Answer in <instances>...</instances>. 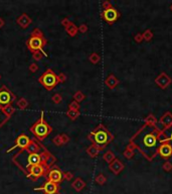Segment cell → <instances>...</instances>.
I'll use <instances>...</instances> for the list:
<instances>
[{
	"instance_id": "1",
	"label": "cell",
	"mask_w": 172,
	"mask_h": 194,
	"mask_svg": "<svg viewBox=\"0 0 172 194\" xmlns=\"http://www.w3.org/2000/svg\"><path fill=\"white\" fill-rule=\"evenodd\" d=\"M158 132H159L154 126L145 124L131 138V144L137 148L149 161L153 160V158L158 154V148L160 144Z\"/></svg>"
},
{
	"instance_id": "2",
	"label": "cell",
	"mask_w": 172,
	"mask_h": 194,
	"mask_svg": "<svg viewBox=\"0 0 172 194\" xmlns=\"http://www.w3.org/2000/svg\"><path fill=\"white\" fill-rule=\"evenodd\" d=\"M12 161L25 175H27L31 167L41 164L40 154L31 153L26 149L20 150L19 152H17L12 157Z\"/></svg>"
},
{
	"instance_id": "3",
	"label": "cell",
	"mask_w": 172,
	"mask_h": 194,
	"mask_svg": "<svg viewBox=\"0 0 172 194\" xmlns=\"http://www.w3.org/2000/svg\"><path fill=\"white\" fill-rule=\"evenodd\" d=\"M88 138L93 142V144L104 150L114 140V136L106 128L104 124L100 123L93 132L88 134Z\"/></svg>"
},
{
	"instance_id": "4",
	"label": "cell",
	"mask_w": 172,
	"mask_h": 194,
	"mask_svg": "<svg viewBox=\"0 0 172 194\" xmlns=\"http://www.w3.org/2000/svg\"><path fill=\"white\" fill-rule=\"evenodd\" d=\"M30 132L35 136L38 140H43L48 134L52 132V128L45 121L43 111L40 112V118L30 128Z\"/></svg>"
},
{
	"instance_id": "5",
	"label": "cell",
	"mask_w": 172,
	"mask_h": 194,
	"mask_svg": "<svg viewBox=\"0 0 172 194\" xmlns=\"http://www.w3.org/2000/svg\"><path fill=\"white\" fill-rule=\"evenodd\" d=\"M38 82L41 83L47 90H52V89L60 83L58 82V77H57V75L55 74L51 69L46 70L39 77Z\"/></svg>"
},
{
	"instance_id": "6",
	"label": "cell",
	"mask_w": 172,
	"mask_h": 194,
	"mask_svg": "<svg viewBox=\"0 0 172 194\" xmlns=\"http://www.w3.org/2000/svg\"><path fill=\"white\" fill-rule=\"evenodd\" d=\"M46 39H44V37H30V39L26 41V45L28 47V50L30 52H39L42 53L44 56H47L46 53L43 52V47L46 45Z\"/></svg>"
},
{
	"instance_id": "7",
	"label": "cell",
	"mask_w": 172,
	"mask_h": 194,
	"mask_svg": "<svg viewBox=\"0 0 172 194\" xmlns=\"http://www.w3.org/2000/svg\"><path fill=\"white\" fill-rule=\"evenodd\" d=\"M14 100H16V96L9 90L8 87L5 85L0 87V107L3 108L5 106L11 105Z\"/></svg>"
},
{
	"instance_id": "8",
	"label": "cell",
	"mask_w": 172,
	"mask_h": 194,
	"mask_svg": "<svg viewBox=\"0 0 172 194\" xmlns=\"http://www.w3.org/2000/svg\"><path fill=\"white\" fill-rule=\"evenodd\" d=\"M46 173H47V170L45 169L44 166L39 164V165H35L29 169L26 177L29 178L30 180H32V181H36L38 178L42 177V176L45 177V176H46Z\"/></svg>"
},
{
	"instance_id": "9",
	"label": "cell",
	"mask_w": 172,
	"mask_h": 194,
	"mask_svg": "<svg viewBox=\"0 0 172 194\" xmlns=\"http://www.w3.org/2000/svg\"><path fill=\"white\" fill-rule=\"evenodd\" d=\"M102 18L106 21L109 24H113L116 20H118L120 17V12L115 8V7H111L108 9H104L102 12Z\"/></svg>"
},
{
	"instance_id": "10",
	"label": "cell",
	"mask_w": 172,
	"mask_h": 194,
	"mask_svg": "<svg viewBox=\"0 0 172 194\" xmlns=\"http://www.w3.org/2000/svg\"><path fill=\"white\" fill-rule=\"evenodd\" d=\"M45 178L47 179V181H50V182H53V183L60 184V182L62 181V179H64V176H62V172L60 171V168L51 167L50 169L47 171Z\"/></svg>"
},
{
	"instance_id": "11",
	"label": "cell",
	"mask_w": 172,
	"mask_h": 194,
	"mask_svg": "<svg viewBox=\"0 0 172 194\" xmlns=\"http://www.w3.org/2000/svg\"><path fill=\"white\" fill-rule=\"evenodd\" d=\"M170 125H172V113L170 111H167L160 117V119L158 120V122L155 124L154 128L158 132H161V130L169 128Z\"/></svg>"
},
{
	"instance_id": "12",
	"label": "cell",
	"mask_w": 172,
	"mask_h": 194,
	"mask_svg": "<svg viewBox=\"0 0 172 194\" xmlns=\"http://www.w3.org/2000/svg\"><path fill=\"white\" fill-rule=\"evenodd\" d=\"M30 142H31V138H29L28 136H26V134H19V136L16 138V140H15V144L12 148L7 150V153H10L11 151H13V150L16 149V148H19V149H21V150L27 149V147L29 146Z\"/></svg>"
},
{
	"instance_id": "13",
	"label": "cell",
	"mask_w": 172,
	"mask_h": 194,
	"mask_svg": "<svg viewBox=\"0 0 172 194\" xmlns=\"http://www.w3.org/2000/svg\"><path fill=\"white\" fill-rule=\"evenodd\" d=\"M58 189H60L58 184L53 183V182H50V181H46L42 186L34 188L35 191L41 190V191H43L45 194H56L58 193Z\"/></svg>"
},
{
	"instance_id": "14",
	"label": "cell",
	"mask_w": 172,
	"mask_h": 194,
	"mask_svg": "<svg viewBox=\"0 0 172 194\" xmlns=\"http://www.w3.org/2000/svg\"><path fill=\"white\" fill-rule=\"evenodd\" d=\"M172 80L165 72H161L157 77L155 78V83L157 86H159L162 90H165L170 84H171Z\"/></svg>"
},
{
	"instance_id": "15",
	"label": "cell",
	"mask_w": 172,
	"mask_h": 194,
	"mask_svg": "<svg viewBox=\"0 0 172 194\" xmlns=\"http://www.w3.org/2000/svg\"><path fill=\"white\" fill-rule=\"evenodd\" d=\"M158 154H159L160 157H162L163 159H169L170 157H172L171 144H169L168 142H160L159 148H158Z\"/></svg>"
},
{
	"instance_id": "16",
	"label": "cell",
	"mask_w": 172,
	"mask_h": 194,
	"mask_svg": "<svg viewBox=\"0 0 172 194\" xmlns=\"http://www.w3.org/2000/svg\"><path fill=\"white\" fill-rule=\"evenodd\" d=\"M158 138H159L160 142H168L169 140V142H171L172 146V125H170L169 128L158 132Z\"/></svg>"
},
{
	"instance_id": "17",
	"label": "cell",
	"mask_w": 172,
	"mask_h": 194,
	"mask_svg": "<svg viewBox=\"0 0 172 194\" xmlns=\"http://www.w3.org/2000/svg\"><path fill=\"white\" fill-rule=\"evenodd\" d=\"M124 168H125V165H124L119 159H115L114 161L109 164V169H110L115 175H119L124 170Z\"/></svg>"
},
{
	"instance_id": "18",
	"label": "cell",
	"mask_w": 172,
	"mask_h": 194,
	"mask_svg": "<svg viewBox=\"0 0 172 194\" xmlns=\"http://www.w3.org/2000/svg\"><path fill=\"white\" fill-rule=\"evenodd\" d=\"M16 22L21 28H27V27L30 25V23L32 22V19L29 17L28 14L23 13V14H21L20 16L16 19Z\"/></svg>"
},
{
	"instance_id": "19",
	"label": "cell",
	"mask_w": 172,
	"mask_h": 194,
	"mask_svg": "<svg viewBox=\"0 0 172 194\" xmlns=\"http://www.w3.org/2000/svg\"><path fill=\"white\" fill-rule=\"evenodd\" d=\"M42 149H43V144H40V142H37L36 140H31L30 144H29V146L27 147L26 150H28L31 153L40 154Z\"/></svg>"
},
{
	"instance_id": "20",
	"label": "cell",
	"mask_w": 172,
	"mask_h": 194,
	"mask_svg": "<svg viewBox=\"0 0 172 194\" xmlns=\"http://www.w3.org/2000/svg\"><path fill=\"white\" fill-rule=\"evenodd\" d=\"M101 151H102V149H100L99 147H97L96 144H91L90 147L87 148V150H86L87 154H88V155L90 156L91 158L98 157Z\"/></svg>"
},
{
	"instance_id": "21",
	"label": "cell",
	"mask_w": 172,
	"mask_h": 194,
	"mask_svg": "<svg viewBox=\"0 0 172 194\" xmlns=\"http://www.w3.org/2000/svg\"><path fill=\"white\" fill-rule=\"evenodd\" d=\"M105 83H106V85L110 89H114L115 87H117V85L119 84V80H118V79L116 78V77H115L113 74H111V75H109V76L107 77Z\"/></svg>"
},
{
	"instance_id": "22",
	"label": "cell",
	"mask_w": 172,
	"mask_h": 194,
	"mask_svg": "<svg viewBox=\"0 0 172 194\" xmlns=\"http://www.w3.org/2000/svg\"><path fill=\"white\" fill-rule=\"evenodd\" d=\"M72 186L75 190H77V191H81V190H83L85 187H86V182H85L83 179H81V178H77V179L73 182Z\"/></svg>"
},
{
	"instance_id": "23",
	"label": "cell",
	"mask_w": 172,
	"mask_h": 194,
	"mask_svg": "<svg viewBox=\"0 0 172 194\" xmlns=\"http://www.w3.org/2000/svg\"><path fill=\"white\" fill-rule=\"evenodd\" d=\"M66 31L68 33V35H70V37H76L79 29H78V26H77L75 23L72 22L69 26L66 27Z\"/></svg>"
},
{
	"instance_id": "24",
	"label": "cell",
	"mask_w": 172,
	"mask_h": 194,
	"mask_svg": "<svg viewBox=\"0 0 172 194\" xmlns=\"http://www.w3.org/2000/svg\"><path fill=\"white\" fill-rule=\"evenodd\" d=\"M103 159H104L105 162L110 164L111 162H113L115 159H116V157H115V154L113 153L112 151H107L106 153L104 154V156H103Z\"/></svg>"
},
{
	"instance_id": "25",
	"label": "cell",
	"mask_w": 172,
	"mask_h": 194,
	"mask_svg": "<svg viewBox=\"0 0 172 194\" xmlns=\"http://www.w3.org/2000/svg\"><path fill=\"white\" fill-rule=\"evenodd\" d=\"M9 118H10V116H8L7 114H5L4 112H3L2 108L0 107V128H2V126L4 125L7 121H8Z\"/></svg>"
},
{
	"instance_id": "26",
	"label": "cell",
	"mask_w": 172,
	"mask_h": 194,
	"mask_svg": "<svg viewBox=\"0 0 172 194\" xmlns=\"http://www.w3.org/2000/svg\"><path fill=\"white\" fill-rule=\"evenodd\" d=\"M67 115H68L72 120H76L77 118L80 116V111H79V110L69 109L68 111H67Z\"/></svg>"
},
{
	"instance_id": "27",
	"label": "cell",
	"mask_w": 172,
	"mask_h": 194,
	"mask_svg": "<svg viewBox=\"0 0 172 194\" xmlns=\"http://www.w3.org/2000/svg\"><path fill=\"white\" fill-rule=\"evenodd\" d=\"M16 105L20 109H24V108H26L28 106V101L25 98H19L16 101Z\"/></svg>"
},
{
	"instance_id": "28",
	"label": "cell",
	"mask_w": 172,
	"mask_h": 194,
	"mask_svg": "<svg viewBox=\"0 0 172 194\" xmlns=\"http://www.w3.org/2000/svg\"><path fill=\"white\" fill-rule=\"evenodd\" d=\"M145 121H146V124L151 126H155V124L157 123V120H156L155 116H154L153 114H149V116H147V117L145 118Z\"/></svg>"
},
{
	"instance_id": "29",
	"label": "cell",
	"mask_w": 172,
	"mask_h": 194,
	"mask_svg": "<svg viewBox=\"0 0 172 194\" xmlns=\"http://www.w3.org/2000/svg\"><path fill=\"white\" fill-rule=\"evenodd\" d=\"M89 60H90L91 63L96 65L101 61V57H100V55L97 54V53H93V54H91V56L89 57Z\"/></svg>"
},
{
	"instance_id": "30",
	"label": "cell",
	"mask_w": 172,
	"mask_h": 194,
	"mask_svg": "<svg viewBox=\"0 0 172 194\" xmlns=\"http://www.w3.org/2000/svg\"><path fill=\"white\" fill-rule=\"evenodd\" d=\"M86 98V96H85V94L83 92H81V91H77L76 93H75L74 95V99L75 101H77L78 103H80V102H82L83 100Z\"/></svg>"
},
{
	"instance_id": "31",
	"label": "cell",
	"mask_w": 172,
	"mask_h": 194,
	"mask_svg": "<svg viewBox=\"0 0 172 194\" xmlns=\"http://www.w3.org/2000/svg\"><path fill=\"white\" fill-rule=\"evenodd\" d=\"M142 35H143V39H144V41H151V39H153V37H154L153 33H152L150 29H146V31H144L143 33H142Z\"/></svg>"
},
{
	"instance_id": "32",
	"label": "cell",
	"mask_w": 172,
	"mask_h": 194,
	"mask_svg": "<svg viewBox=\"0 0 172 194\" xmlns=\"http://www.w3.org/2000/svg\"><path fill=\"white\" fill-rule=\"evenodd\" d=\"M2 110H3V112H4L5 114H7L8 116H11L13 113H14L15 108L13 107L12 105H8V106H5V107H3Z\"/></svg>"
},
{
	"instance_id": "33",
	"label": "cell",
	"mask_w": 172,
	"mask_h": 194,
	"mask_svg": "<svg viewBox=\"0 0 172 194\" xmlns=\"http://www.w3.org/2000/svg\"><path fill=\"white\" fill-rule=\"evenodd\" d=\"M106 181H107V178L104 174H99L96 177V182L98 184H100V185H104V184L106 183Z\"/></svg>"
},
{
	"instance_id": "34",
	"label": "cell",
	"mask_w": 172,
	"mask_h": 194,
	"mask_svg": "<svg viewBox=\"0 0 172 194\" xmlns=\"http://www.w3.org/2000/svg\"><path fill=\"white\" fill-rule=\"evenodd\" d=\"M52 142L55 144V146H57V147H60V146L62 144V138H60V134H57V136H55L54 138H52Z\"/></svg>"
},
{
	"instance_id": "35",
	"label": "cell",
	"mask_w": 172,
	"mask_h": 194,
	"mask_svg": "<svg viewBox=\"0 0 172 194\" xmlns=\"http://www.w3.org/2000/svg\"><path fill=\"white\" fill-rule=\"evenodd\" d=\"M62 95L58 94V93H55V94L52 96V102H53V103L58 104V103H60V102H62Z\"/></svg>"
},
{
	"instance_id": "36",
	"label": "cell",
	"mask_w": 172,
	"mask_h": 194,
	"mask_svg": "<svg viewBox=\"0 0 172 194\" xmlns=\"http://www.w3.org/2000/svg\"><path fill=\"white\" fill-rule=\"evenodd\" d=\"M123 155H124V157L127 158V159H131V158H133V156H134V151L129 150V149H126L125 151H124Z\"/></svg>"
},
{
	"instance_id": "37",
	"label": "cell",
	"mask_w": 172,
	"mask_h": 194,
	"mask_svg": "<svg viewBox=\"0 0 172 194\" xmlns=\"http://www.w3.org/2000/svg\"><path fill=\"white\" fill-rule=\"evenodd\" d=\"M163 170L164 171H166V172H170L172 170V163L171 162H169V161H166L165 163L163 164Z\"/></svg>"
},
{
	"instance_id": "38",
	"label": "cell",
	"mask_w": 172,
	"mask_h": 194,
	"mask_svg": "<svg viewBox=\"0 0 172 194\" xmlns=\"http://www.w3.org/2000/svg\"><path fill=\"white\" fill-rule=\"evenodd\" d=\"M42 56H43V54L41 52H39V51L32 53V57H33V59H34L35 61H40L41 59H42Z\"/></svg>"
},
{
	"instance_id": "39",
	"label": "cell",
	"mask_w": 172,
	"mask_h": 194,
	"mask_svg": "<svg viewBox=\"0 0 172 194\" xmlns=\"http://www.w3.org/2000/svg\"><path fill=\"white\" fill-rule=\"evenodd\" d=\"M69 109H73V110H79L80 109V104L78 103L77 101H73L70 103V105H69Z\"/></svg>"
},
{
	"instance_id": "40",
	"label": "cell",
	"mask_w": 172,
	"mask_h": 194,
	"mask_svg": "<svg viewBox=\"0 0 172 194\" xmlns=\"http://www.w3.org/2000/svg\"><path fill=\"white\" fill-rule=\"evenodd\" d=\"M31 37H43V33L42 31H40L39 28H34L32 31V33H31Z\"/></svg>"
},
{
	"instance_id": "41",
	"label": "cell",
	"mask_w": 172,
	"mask_h": 194,
	"mask_svg": "<svg viewBox=\"0 0 172 194\" xmlns=\"http://www.w3.org/2000/svg\"><path fill=\"white\" fill-rule=\"evenodd\" d=\"M62 176H64V179L68 180V181L72 180V179H73V177H74L73 173H71V172H64V173H62Z\"/></svg>"
},
{
	"instance_id": "42",
	"label": "cell",
	"mask_w": 172,
	"mask_h": 194,
	"mask_svg": "<svg viewBox=\"0 0 172 194\" xmlns=\"http://www.w3.org/2000/svg\"><path fill=\"white\" fill-rule=\"evenodd\" d=\"M78 29H79V31H81V33H86L87 31H88V26H87V24H81L80 26L78 27Z\"/></svg>"
},
{
	"instance_id": "43",
	"label": "cell",
	"mask_w": 172,
	"mask_h": 194,
	"mask_svg": "<svg viewBox=\"0 0 172 194\" xmlns=\"http://www.w3.org/2000/svg\"><path fill=\"white\" fill-rule=\"evenodd\" d=\"M60 138H62V144H67V142H70V138H69L68 134H60Z\"/></svg>"
},
{
	"instance_id": "44",
	"label": "cell",
	"mask_w": 172,
	"mask_h": 194,
	"mask_svg": "<svg viewBox=\"0 0 172 194\" xmlns=\"http://www.w3.org/2000/svg\"><path fill=\"white\" fill-rule=\"evenodd\" d=\"M37 70H38V66H37V64H35V63L30 64V66H29V71H30V72L35 73Z\"/></svg>"
},
{
	"instance_id": "45",
	"label": "cell",
	"mask_w": 172,
	"mask_h": 194,
	"mask_svg": "<svg viewBox=\"0 0 172 194\" xmlns=\"http://www.w3.org/2000/svg\"><path fill=\"white\" fill-rule=\"evenodd\" d=\"M134 41H136V43H141L142 41H143V35H142V33H137V35H135V37H134Z\"/></svg>"
},
{
	"instance_id": "46",
	"label": "cell",
	"mask_w": 172,
	"mask_h": 194,
	"mask_svg": "<svg viewBox=\"0 0 172 194\" xmlns=\"http://www.w3.org/2000/svg\"><path fill=\"white\" fill-rule=\"evenodd\" d=\"M57 77H58V82L60 83H64V81L67 80V76L64 74H60V75H57Z\"/></svg>"
},
{
	"instance_id": "47",
	"label": "cell",
	"mask_w": 172,
	"mask_h": 194,
	"mask_svg": "<svg viewBox=\"0 0 172 194\" xmlns=\"http://www.w3.org/2000/svg\"><path fill=\"white\" fill-rule=\"evenodd\" d=\"M71 23H72V22H71V20L69 18H64L62 20V24L64 26V28H66L67 26H69V25H70Z\"/></svg>"
},
{
	"instance_id": "48",
	"label": "cell",
	"mask_w": 172,
	"mask_h": 194,
	"mask_svg": "<svg viewBox=\"0 0 172 194\" xmlns=\"http://www.w3.org/2000/svg\"><path fill=\"white\" fill-rule=\"evenodd\" d=\"M111 7H113V6L109 1H105V2L103 3V8L104 9H108V8H111Z\"/></svg>"
},
{
	"instance_id": "49",
	"label": "cell",
	"mask_w": 172,
	"mask_h": 194,
	"mask_svg": "<svg viewBox=\"0 0 172 194\" xmlns=\"http://www.w3.org/2000/svg\"><path fill=\"white\" fill-rule=\"evenodd\" d=\"M4 24H5L4 19H3V18H1V17H0V28H2V27L4 26Z\"/></svg>"
},
{
	"instance_id": "50",
	"label": "cell",
	"mask_w": 172,
	"mask_h": 194,
	"mask_svg": "<svg viewBox=\"0 0 172 194\" xmlns=\"http://www.w3.org/2000/svg\"><path fill=\"white\" fill-rule=\"evenodd\" d=\"M170 9H171V11H172V4L170 5Z\"/></svg>"
},
{
	"instance_id": "51",
	"label": "cell",
	"mask_w": 172,
	"mask_h": 194,
	"mask_svg": "<svg viewBox=\"0 0 172 194\" xmlns=\"http://www.w3.org/2000/svg\"><path fill=\"white\" fill-rule=\"evenodd\" d=\"M0 79H1V75H0Z\"/></svg>"
},
{
	"instance_id": "52",
	"label": "cell",
	"mask_w": 172,
	"mask_h": 194,
	"mask_svg": "<svg viewBox=\"0 0 172 194\" xmlns=\"http://www.w3.org/2000/svg\"><path fill=\"white\" fill-rule=\"evenodd\" d=\"M56 194H60V193H56Z\"/></svg>"
}]
</instances>
